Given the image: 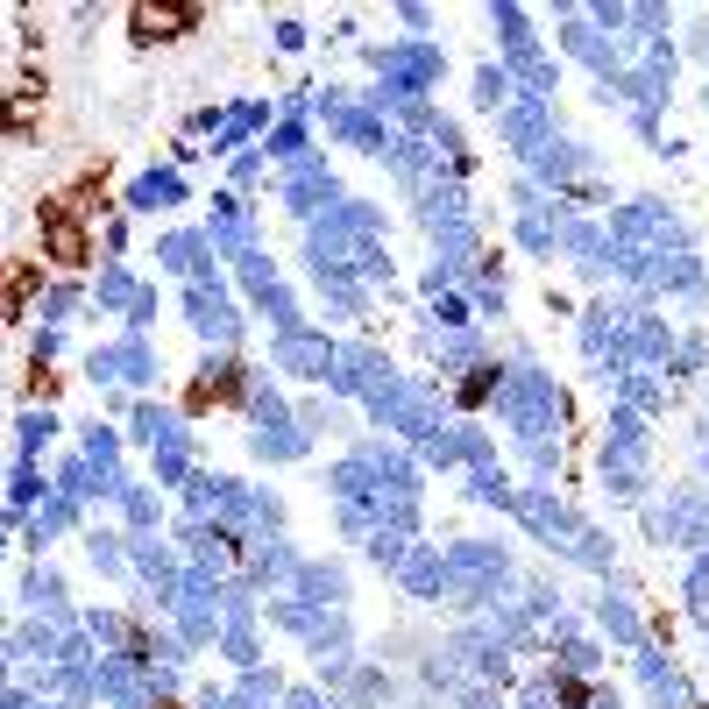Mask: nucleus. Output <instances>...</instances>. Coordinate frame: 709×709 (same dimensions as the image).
<instances>
[{
  "mask_svg": "<svg viewBox=\"0 0 709 709\" xmlns=\"http://www.w3.org/2000/svg\"><path fill=\"white\" fill-rule=\"evenodd\" d=\"M192 15H178V8H135V29L142 36H171V29H185Z\"/></svg>",
  "mask_w": 709,
  "mask_h": 709,
  "instance_id": "nucleus-1",
  "label": "nucleus"
}]
</instances>
